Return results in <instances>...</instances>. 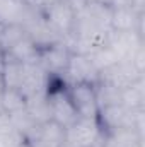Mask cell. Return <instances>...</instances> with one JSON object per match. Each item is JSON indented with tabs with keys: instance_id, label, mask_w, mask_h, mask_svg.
<instances>
[{
	"instance_id": "obj_1",
	"label": "cell",
	"mask_w": 145,
	"mask_h": 147,
	"mask_svg": "<svg viewBox=\"0 0 145 147\" xmlns=\"http://www.w3.org/2000/svg\"><path fill=\"white\" fill-rule=\"evenodd\" d=\"M104 132L97 118H77L65 128L63 147H101Z\"/></svg>"
},
{
	"instance_id": "obj_2",
	"label": "cell",
	"mask_w": 145,
	"mask_h": 147,
	"mask_svg": "<svg viewBox=\"0 0 145 147\" xmlns=\"http://www.w3.org/2000/svg\"><path fill=\"white\" fill-rule=\"evenodd\" d=\"M46 98H48V105H50V113H51V120L60 123L62 127H70L73 121L79 118L77 111L73 108L70 96L67 92V87L63 82H60L58 79H55L48 91H46Z\"/></svg>"
},
{
	"instance_id": "obj_3",
	"label": "cell",
	"mask_w": 145,
	"mask_h": 147,
	"mask_svg": "<svg viewBox=\"0 0 145 147\" xmlns=\"http://www.w3.org/2000/svg\"><path fill=\"white\" fill-rule=\"evenodd\" d=\"M60 82H63L65 86H68V84H97L99 70L96 69V65L91 62V58L87 55L72 53L65 72L60 77Z\"/></svg>"
},
{
	"instance_id": "obj_4",
	"label": "cell",
	"mask_w": 145,
	"mask_h": 147,
	"mask_svg": "<svg viewBox=\"0 0 145 147\" xmlns=\"http://www.w3.org/2000/svg\"><path fill=\"white\" fill-rule=\"evenodd\" d=\"M24 142L31 147H63L65 127L53 120L36 123L24 135Z\"/></svg>"
},
{
	"instance_id": "obj_5",
	"label": "cell",
	"mask_w": 145,
	"mask_h": 147,
	"mask_svg": "<svg viewBox=\"0 0 145 147\" xmlns=\"http://www.w3.org/2000/svg\"><path fill=\"white\" fill-rule=\"evenodd\" d=\"M41 16L44 22L63 39L70 36L73 22H75V9L68 0H62L46 7L44 10H41Z\"/></svg>"
},
{
	"instance_id": "obj_6",
	"label": "cell",
	"mask_w": 145,
	"mask_h": 147,
	"mask_svg": "<svg viewBox=\"0 0 145 147\" xmlns=\"http://www.w3.org/2000/svg\"><path fill=\"white\" fill-rule=\"evenodd\" d=\"M70 55H72V51L68 50L67 43L62 41V43H56V45H51L48 48L39 50L38 63L44 69V72L50 77L60 80V77L63 75L67 65H68Z\"/></svg>"
},
{
	"instance_id": "obj_7",
	"label": "cell",
	"mask_w": 145,
	"mask_h": 147,
	"mask_svg": "<svg viewBox=\"0 0 145 147\" xmlns=\"http://www.w3.org/2000/svg\"><path fill=\"white\" fill-rule=\"evenodd\" d=\"M65 87L79 118H97L99 106L96 101L94 84H68Z\"/></svg>"
},
{
	"instance_id": "obj_8",
	"label": "cell",
	"mask_w": 145,
	"mask_h": 147,
	"mask_svg": "<svg viewBox=\"0 0 145 147\" xmlns=\"http://www.w3.org/2000/svg\"><path fill=\"white\" fill-rule=\"evenodd\" d=\"M140 77H144V74L138 72L130 60H118L99 72V82H106L113 87L125 89L132 86L135 80H138Z\"/></svg>"
},
{
	"instance_id": "obj_9",
	"label": "cell",
	"mask_w": 145,
	"mask_h": 147,
	"mask_svg": "<svg viewBox=\"0 0 145 147\" xmlns=\"http://www.w3.org/2000/svg\"><path fill=\"white\" fill-rule=\"evenodd\" d=\"M39 14L28 0H0V24H29Z\"/></svg>"
},
{
	"instance_id": "obj_10",
	"label": "cell",
	"mask_w": 145,
	"mask_h": 147,
	"mask_svg": "<svg viewBox=\"0 0 145 147\" xmlns=\"http://www.w3.org/2000/svg\"><path fill=\"white\" fill-rule=\"evenodd\" d=\"M133 116H135V110H130L119 103V105H111L106 108H101L97 113V121L103 132L106 134V132H113L118 128H133Z\"/></svg>"
},
{
	"instance_id": "obj_11",
	"label": "cell",
	"mask_w": 145,
	"mask_h": 147,
	"mask_svg": "<svg viewBox=\"0 0 145 147\" xmlns=\"http://www.w3.org/2000/svg\"><path fill=\"white\" fill-rule=\"evenodd\" d=\"M55 79L50 77L48 74L44 72V69L39 63H26L24 65V75L19 86V91L22 92V96L28 99L31 96L36 94H43L48 91L50 84Z\"/></svg>"
},
{
	"instance_id": "obj_12",
	"label": "cell",
	"mask_w": 145,
	"mask_h": 147,
	"mask_svg": "<svg viewBox=\"0 0 145 147\" xmlns=\"http://www.w3.org/2000/svg\"><path fill=\"white\" fill-rule=\"evenodd\" d=\"M106 45L114 51L118 60H132L137 50L145 45V41L144 36H140L135 31H113L111 29Z\"/></svg>"
},
{
	"instance_id": "obj_13",
	"label": "cell",
	"mask_w": 145,
	"mask_h": 147,
	"mask_svg": "<svg viewBox=\"0 0 145 147\" xmlns=\"http://www.w3.org/2000/svg\"><path fill=\"white\" fill-rule=\"evenodd\" d=\"M24 28H26L28 38L36 45L38 50H43V48H48V46H51V45H56V43L65 41L60 34H56V33L44 22L41 12L38 14L29 24H26Z\"/></svg>"
},
{
	"instance_id": "obj_14",
	"label": "cell",
	"mask_w": 145,
	"mask_h": 147,
	"mask_svg": "<svg viewBox=\"0 0 145 147\" xmlns=\"http://www.w3.org/2000/svg\"><path fill=\"white\" fill-rule=\"evenodd\" d=\"M144 19L145 14H138L132 7L113 9L111 29L113 31H135L144 36Z\"/></svg>"
},
{
	"instance_id": "obj_15",
	"label": "cell",
	"mask_w": 145,
	"mask_h": 147,
	"mask_svg": "<svg viewBox=\"0 0 145 147\" xmlns=\"http://www.w3.org/2000/svg\"><path fill=\"white\" fill-rule=\"evenodd\" d=\"M144 144V137L133 128H118L104 134L101 147H138Z\"/></svg>"
},
{
	"instance_id": "obj_16",
	"label": "cell",
	"mask_w": 145,
	"mask_h": 147,
	"mask_svg": "<svg viewBox=\"0 0 145 147\" xmlns=\"http://www.w3.org/2000/svg\"><path fill=\"white\" fill-rule=\"evenodd\" d=\"M2 57L9 58V60L21 62V63H38L39 50H38L36 45L26 36V38H22L17 45H14L9 51L2 53Z\"/></svg>"
},
{
	"instance_id": "obj_17",
	"label": "cell",
	"mask_w": 145,
	"mask_h": 147,
	"mask_svg": "<svg viewBox=\"0 0 145 147\" xmlns=\"http://www.w3.org/2000/svg\"><path fill=\"white\" fill-rule=\"evenodd\" d=\"M24 65L15 60H9L2 57V67H0V79L2 86L9 89H19L22 75H24Z\"/></svg>"
},
{
	"instance_id": "obj_18",
	"label": "cell",
	"mask_w": 145,
	"mask_h": 147,
	"mask_svg": "<svg viewBox=\"0 0 145 147\" xmlns=\"http://www.w3.org/2000/svg\"><path fill=\"white\" fill-rule=\"evenodd\" d=\"M24 144V135L15 128L10 116L0 110V147H19Z\"/></svg>"
},
{
	"instance_id": "obj_19",
	"label": "cell",
	"mask_w": 145,
	"mask_h": 147,
	"mask_svg": "<svg viewBox=\"0 0 145 147\" xmlns=\"http://www.w3.org/2000/svg\"><path fill=\"white\" fill-rule=\"evenodd\" d=\"M121 105H125L130 110L145 108V80L140 77L132 86L121 89Z\"/></svg>"
},
{
	"instance_id": "obj_20",
	"label": "cell",
	"mask_w": 145,
	"mask_h": 147,
	"mask_svg": "<svg viewBox=\"0 0 145 147\" xmlns=\"http://www.w3.org/2000/svg\"><path fill=\"white\" fill-rule=\"evenodd\" d=\"M26 111L29 113V116L34 121H38V123L51 120V113H50V105H48L46 92L28 98L26 99Z\"/></svg>"
},
{
	"instance_id": "obj_21",
	"label": "cell",
	"mask_w": 145,
	"mask_h": 147,
	"mask_svg": "<svg viewBox=\"0 0 145 147\" xmlns=\"http://www.w3.org/2000/svg\"><path fill=\"white\" fill-rule=\"evenodd\" d=\"M26 108V98L19 89H9L2 87L0 92V110L7 115H12L15 111H21Z\"/></svg>"
},
{
	"instance_id": "obj_22",
	"label": "cell",
	"mask_w": 145,
	"mask_h": 147,
	"mask_svg": "<svg viewBox=\"0 0 145 147\" xmlns=\"http://www.w3.org/2000/svg\"><path fill=\"white\" fill-rule=\"evenodd\" d=\"M94 91H96V101H97L99 110L121 103V89L118 87H113L106 82H97L94 84Z\"/></svg>"
},
{
	"instance_id": "obj_23",
	"label": "cell",
	"mask_w": 145,
	"mask_h": 147,
	"mask_svg": "<svg viewBox=\"0 0 145 147\" xmlns=\"http://www.w3.org/2000/svg\"><path fill=\"white\" fill-rule=\"evenodd\" d=\"M26 28L21 24H7L0 31V51H9L14 45H17L22 38H26Z\"/></svg>"
},
{
	"instance_id": "obj_24",
	"label": "cell",
	"mask_w": 145,
	"mask_h": 147,
	"mask_svg": "<svg viewBox=\"0 0 145 147\" xmlns=\"http://www.w3.org/2000/svg\"><path fill=\"white\" fill-rule=\"evenodd\" d=\"M89 58H91V62L96 65V69L101 72L103 69H106L109 65H113L114 62H118V57L114 55V51L109 48L108 45H104V46H101V48H97V50H94L92 53H89L87 55Z\"/></svg>"
},
{
	"instance_id": "obj_25",
	"label": "cell",
	"mask_w": 145,
	"mask_h": 147,
	"mask_svg": "<svg viewBox=\"0 0 145 147\" xmlns=\"http://www.w3.org/2000/svg\"><path fill=\"white\" fill-rule=\"evenodd\" d=\"M135 67H137V70L138 72H145V45L144 46H140L138 50H137V53L133 55V58L130 60Z\"/></svg>"
},
{
	"instance_id": "obj_26",
	"label": "cell",
	"mask_w": 145,
	"mask_h": 147,
	"mask_svg": "<svg viewBox=\"0 0 145 147\" xmlns=\"http://www.w3.org/2000/svg\"><path fill=\"white\" fill-rule=\"evenodd\" d=\"M36 10H44L46 7H50V5H53V3H56V2H62V0H28Z\"/></svg>"
},
{
	"instance_id": "obj_27",
	"label": "cell",
	"mask_w": 145,
	"mask_h": 147,
	"mask_svg": "<svg viewBox=\"0 0 145 147\" xmlns=\"http://www.w3.org/2000/svg\"><path fill=\"white\" fill-rule=\"evenodd\" d=\"M111 9H121V7H132L133 0H106Z\"/></svg>"
},
{
	"instance_id": "obj_28",
	"label": "cell",
	"mask_w": 145,
	"mask_h": 147,
	"mask_svg": "<svg viewBox=\"0 0 145 147\" xmlns=\"http://www.w3.org/2000/svg\"><path fill=\"white\" fill-rule=\"evenodd\" d=\"M132 9L137 10L138 14H145V0H133Z\"/></svg>"
},
{
	"instance_id": "obj_29",
	"label": "cell",
	"mask_w": 145,
	"mask_h": 147,
	"mask_svg": "<svg viewBox=\"0 0 145 147\" xmlns=\"http://www.w3.org/2000/svg\"><path fill=\"white\" fill-rule=\"evenodd\" d=\"M19 147H31V146H28V144L24 142V144H21V146H19Z\"/></svg>"
},
{
	"instance_id": "obj_30",
	"label": "cell",
	"mask_w": 145,
	"mask_h": 147,
	"mask_svg": "<svg viewBox=\"0 0 145 147\" xmlns=\"http://www.w3.org/2000/svg\"><path fill=\"white\" fill-rule=\"evenodd\" d=\"M2 87H3V86H2V79H0V92H2Z\"/></svg>"
},
{
	"instance_id": "obj_31",
	"label": "cell",
	"mask_w": 145,
	"mask_h": 147,
	"mask_svg": "<svg viewBox=\"0 0 145 147\" xmlns=\"http://www.w3.org/2000/svg\"><path fill=\"white\" fill-rule=\"evenodd\" d=\"M138 147H144V144H140V146H138Z\"/></svg>"
}]
</instances>
